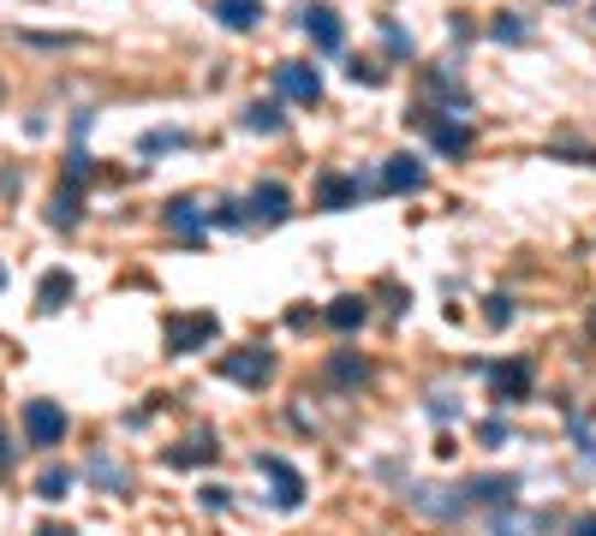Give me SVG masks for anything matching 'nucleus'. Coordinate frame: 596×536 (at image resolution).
<instances>
[{
	"instance_id": "f257e3e1",
	"label": "nucleus",
	"mask_w": 596,
	"mask_h": 536,
	"mask_svg": "<svg viewBox=\"0 0 596 536\" xmlns=\"http://www.w3.org/2000/svg\"><path fill=\"white\" fill-rule=\"evenodd\" d=\"M215 375H221V382H239V387H263L274 375V352L269 346H232L221 364H215Z\"/></svg>"
},
{
	"instance_id": "f03ea898",
	"label": "nucleus",
	"mask_w": 596,
	"mask_h": 536,
	"mask_svg": "<svg viewBox=\"0 0 596 536\" xmlns=\"http://www.w3.org/2000/svg\"><path fill=\"white\" fill-rule=\"evenodd\" d=\"M215 310H180V316H167V352L173 358H185V352H203V346L215 340Z\"/></svg>"
},
{
	"instance_id": "7ed1b4c3",
	"label": "nucleus",
	"mask_w": 596,
	"mask_h": 536,
	"mask_svg": "<svg viewBox=\"0 0 596 536\" xmlns=\"http://www.w3.org/2000/svg\"><path fill=\"white\" fill-rule=\"evenodd\" d=\"M293 215V197H286L281 179H263L251 197H245V227H281Z\"/></svg>"
},
{
	"instance_id": "20e7f679",
	"label": "nucleus",
	"mask_w": 596,
	"mask_h": 536,
	"mask_svg": "<svg viewBox=\"0 0 596 536\" xmlns=\"http://www.w3.org/2000/svg\"><path fill=\"white\" fill-rule=\"evenodd\" d=\"M257 477H269V489H274V506L281 513H293V506L304 501V477L286 466L281 453H257Z\"/></svg>"
},
{
	"instance_id": "39448f33",
	"label": "nucleus",
	"mask_w": 596,
	"mask_h": 536,
	"mask_svg": "<svg viewBox=\"0 0 596 536\" xmlns=\"http://www.w3.org/2000/svg\"><path fill=\"white\" fill-rule=\"evenodd\" d=\"M24 436H31V447H61L66 441V412L54 400H31L24 405Z\"/></svg>"
},
{
	"instance_id": "423d86ee",
	"label": "nucleus",
	"mask_w": 596,
	"mask_h": 536,
	"mask_svg": "<svg viewBox=\"0 0 596 536\" xmlns=\"http://www.w3.org/2000/svg\"><path fill=\"white\" fill-rule=\"evenodd\" d=\"M274 84H281V96H293V101H323V72L304 66V61H281L274 66Z\"/></svg>"
},
{
	"instance_id": "0eeeda50",
	"label": "nucleus",
	"mask_w": 596,
	"mask_h": 536,
	"mask_svg": "<svg viewBox=\"0 0 596 536\" xmlns=\"http://www.w3.org/2000/svg\"><path fill=\"white\" fill-rule=\"evenodd\" d=\"M376 192H424V162L418 155H388L382 173H376Z\"/></svg>"
},
{
	"instance_id": "6e6552de",
	"label": "nucleus",
	"mask_w": 596,
	"mask_h": 536,
	"mask_svg": "<svg viewBox=\"0 0 596 536\" xmlns=\"http://www.w3.org/2000/svg\"><path fill=\"white\" fill-rule=\"evenodd\" d=\"M299 24H304V36H311L316 48H328V54L346 42V31H340V12H334V7H304V12H299Z\"/></svg>"
},
{
	"instance_id": "1a4fd4ad",
	"label": "nucleus",
	"mask_w": 596,
	"mask_h": 536,
	"mask_svg": "<svg viewBox=\"0 0 596 536\" xmlns=\"http://www.w3.org/2000/svg\"><path fill=\"white\" fill-rule=\"evenodd\" d=\"M215 453H221V441H215L209 429H197V436H185L180 447H167V466H173V471H185V466H209Z\"/></svg>"
},
{
	"instance_id": "9d476101",
	"label": "nucleus",
	"mask_w": 596,
	"mask_h": 536,
	"mask_svg": "<svg viewBox=\"0 0 596 536\" xmlns=\"http://www.w3.org/2000/svg\"><path fill=\"white\" fill-rule=\"evenodd\" d=\"M489 387H496V400H525L531 394V364H525V358L496 364V370H489Z\"/></svg>"
},
{
	"instance_id": "9b49d317",
	"label": "nucleus",
	"mask_w": 596,
	"mask_h": 536,
	"mask_svg": "<svg viewBox=\"0 0 596 536\" xmlns=\"http://www.w3.org/2000/svg\"><path fill=\"white\" fill-rule=\"evenodd\" d=\"M365 192H370V185L353 179V173H323V209H353Z\"/></svg>"
},
{
	"instance_id": "f8f14e48",
	"label": "nucleus",
	"mask_w": 596,
	"mask_h": 536,
	"mask_svg": "<svg viewBox=\"0 0 596 536\" xmlns=\"http://www.w3.org/2000/svg\"><path fill=\"white\" fill-rule=\"evenodd\" d=\"M370 382V364L358 352H334L328 358V387H365Z\"/></svg>"
},
{
	"instance_id": "ddd939ff",
	"label": "nucleus",
	"mask_w": 596,
	"mask_h": 536,
	"mask_svg": "<svg viewBox=\"0 0 596 536\" xmlns=\"http://www.w3.org/2000/svg\"><path fill=\"white\" fill-rule=\"evenodd\" d=\"M215 19H221L227 31H251V24L263 19V0H215Z\"/></svg>"
},
{
	"instance_id": "4468645a",
	"label": "nucleus",
	"mask_w": 596,
	"mask_h": 536,
	"mask_svg": "<svg viewBox=\"0 0 596 536\" xmlns=\"http://www.w3.org/2000/svg\"><path fill=\"white\" fill-rule=\"evenodd\" d=\"M66 298H72V274L48 269V274H42V286H36V304H42V310H66Z\"/></svg>"
},
{
	"instance_id": "2eb2a0df",
	"label": "nucleus",
	"mask_w": 596,
	"mask_h": 536,
	"mask_svg": "<svg viewBox=\"0 0 596 536\" xmlns=\"http://www.w3.org/2000/svg\"><path fill=\"white\" fill-rule=\"evenodd\" d=\"M167 227H173V233H185V239H197L203 233V209L192 197H173L167 203Z\"/></svg>"
},
{
	"instance_id": "dca6fc26",
	"label": "nucleus",
	"mask_w": 596,
	"mask_h": 536,
	"mask_svg": "<svg viewBox=\"0 0 596 536\" xmlns=\"http://www.w3.org/2000/svg\"><path fill=\"white\" fill-rule=\"evenodd\" d=\"M430 138H435V150H442V155H465V150H472V125H454V120H435Z\"/></svg>"
},
{
	"instance_id": "f3484780",
	"label": "nucleus",
	"mask_w": 596,
	"mask_h": 536,
	"mask_svg": "<svg viewBox=\"0 0 596 536\" xmlns=\"http://www.w3.org/2000/svg\"><path fill=\"white\" fill-rule=\"evenodd\" d=\"M365 316H370V304H365V298H334V304H328V322L340 328V335L365 328Z\"/></svg>"
},
{
	"instance_id": "a211bd4d",
	"label": "nucleus",
	"mask_w": 596,
	"mask_h": 536,
	"mask_svg": "<svg viewBox=\"0 0 596 536\" xmlns=\"http://www.w3.org/2000/svg\"><path fill=\"white\" fill-rule=\"evenodd\" d=\"M245 125H251V132H281V101H251V108H245Z\"/></svg>"
},
{
	"instance_id": "6ab92c4d",
	"label": "nucleus",
	"mask_w": 596,
	"mask_h": 536,
	"mask_svg": "<svg viewBox=\"0 0 596 536\" xmlns=\"http://www.w3.org/2000/svg\"><path fill=\"white\" fill-rule=\"evenodd\" d=\"M66 489H72V471H66V466H48V471L36 477V495H42V501H61Z\"/></svg>"
},
{
	"instance_id": "aec40b11",
	"label": "nucleus",
	"mask_w": 596,
	"mask_h": 536,
	"mask_svg": "<svg viewBox=\"0 0 596 536\" xmlns=\"http://www.w3.org/2000/svg\"><path fill=\"white\" fill-rule=\"evenodd\" d=\"M78 215H84V197L78 192H61V197H54V209H48V221L54 227H78Z\"/></svg>"
},
{
	"instance_id": "412c9836",
	"label": "nucleus",
	"mask_w": 596,
	"mask_h": 536,
	"mask_svg": "<svg viewBox=\"0 0 596 536\" xmlns=\"http://www.w3.org/2000/svg\"><path fill=\"white\" fill-rule=\"evenodd\" d=\"M180 143H185V132H150V138H143V150H180Z\"/></svg>"
},
{
	"instance_id": "4be33fe9",
	"label": "nucleus",
	"mask_w": 596,
	"mask_h": 536,
	"mask_svg": "<svg viewBox=\"0 0 596 536\" xmlns=\"http://www.w3.org/2000/svg\"><path fill=\"white\" fill-rule=\"evenodd\" d=\"M346 78H353V84H382V72H376L370 61H353V66H346Z\"/></svg>"
},
{
	"instance_id": "5701e85b",
	"label": "nucleus",
	"mask_w": 596,
	"mask_h": 536,
	"mask_svg": "<svg viewBox=\"0 0 596 536\" xmlns=\"http://www.w3.org/2000/svg\"><path fill=\"white\" fill-rule=\"evenodd\" d=\"M489 322H496V328L513 322V298H489Z\"/></svg>"
},
{
	"instance_id": "b1692460",
	"label": "nucleus",
	"mask_w": 596,
	"mask_h": 536,
	"mask_svg": "<svg viewBox=\"0 0 596 536\" xmlns=\"http://www.w3.org/2000/svg\"><path fill=\"white\" fill-rule=\"evenodd\" d=\"M566 536H596V513H585V518H573V525H566Z\"/></svg>"
},
{
	"instance_id": "393cba45",
	"label": "nucleus",
	"mask_w": 596,
	"mask_h": 536,
	"mask_svg": "<svg viewBox=\"0 0 596 536\" xmlns=\"http://www.w3.org/2000/svg\"><path fill=\"white\" fill-rule=\"evenodd\" d=\"M0 466H12V441H7V424H0Z\"/></svg>"
},
{
	"instance_id": "a878e982",
	"label": "nucleus",
	"mask_w": 596,
	"mask_h": 536,
	"mask_svg": "<svg viewBox=\"0 0 596 536\" xmlns=\"http://www.w3.org/2000/svg\"><path fill=\"white\" fill-rule=\"evenodd\" d=\"M36 536H78V530H72V525H42Z\"/></svg>"
},
{
	"instance_id": "bb28decb",
	"label": "nucleus",
	"mask_w": 596,
	"mask_h": 536,
	"mask_svg": "<svg viewBox=\"0 0 596 536\" xmlns=\"http://www.w3.org/2000/svg\"><path fill=\"white\" fill-rule=\"evenodd\" d=\"M0 101H7V84H0Z\"/></svg>"
},
{
	"instance_id": "cd10ccee",
	"label": "nucleus",
	"mask_w": 596,
	"mask_h": 536,
	"mask_svg": "<svg viewBox=\"0 0 596 536\" xmlns=\"http://www.w3.org/2000/svg\"><path fill=\"white\" fill-rule=\"evenodd\" d=\"M590 328H596V316H590Z\"/></svg>"
}]
</instances>
